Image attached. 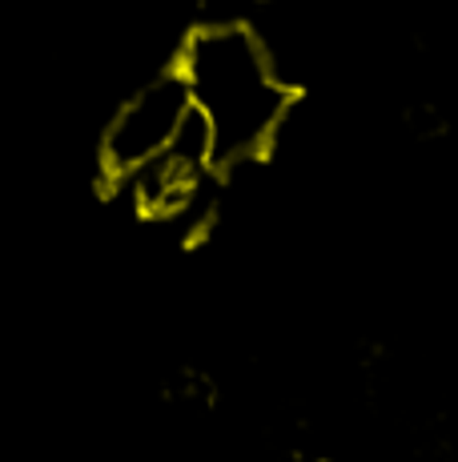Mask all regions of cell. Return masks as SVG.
<instances>
[{
    "instance_id": "obj_1",
    "label": "cell",
    "mask_w": 458,
    "mask_h": 462,
    "mask_svg": "<svg viewBox=\"0 0 458 462\" xmlns=\"http://www.w3.org/2000/svg\"><path fill=\"white\" fill-rule=\"evenodd\" d=\"M173 65L181 69L197 113L209 121L222 173L274 153L298 105V85L278 69L253 24L225 16L193 24Z\"/></svg>"
},
{
    "instance_id": "obj_2",
    "label": "cell",
    "mask_w": 458,
    "mask_h": 462,
    "mask_svg": "<svg viewBox=\"0 0 458 462\" xmlns=\"http://www.w3.org/2000/svg\"><path fill=\"white\" fill-rule=\"evenodd\" d=\"M189 113H193V93L185 85L181 69L165 65L161 73L141 81L109 117V125L101 133V145H96L101 173L113 185H121L137 169L157 162L181 137Z\"/></svg>"
}]
</instances>
